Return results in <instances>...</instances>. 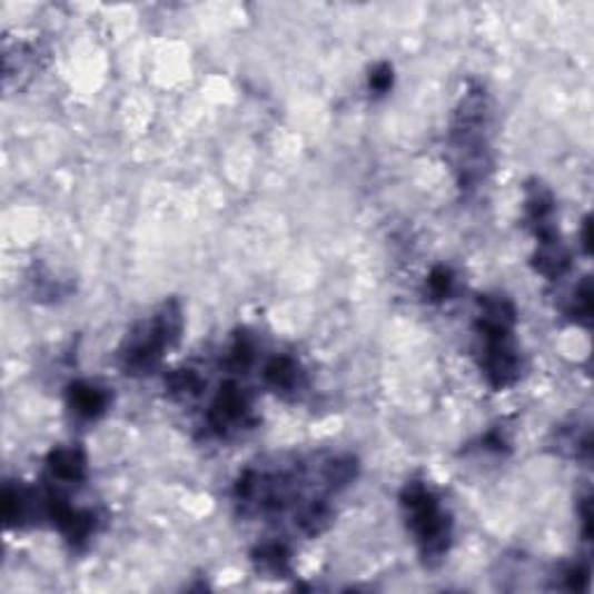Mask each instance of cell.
Returning a JSON list of instances; mask_svg holds the SVG:
<instances>
[{
	"label": "cell",
	"instance_id": "cell-4",
	"mask_svg": "<svg viewBox=\"0 0 594 594\" xmlns=\"http://www.w3.org/2000/svg\"><path fill=\"white\" fill-rule=\"evenodd\" d=\"M485 128H488V102H485V93L481 89L469 91L451 128V149L455 154L457 177H461L463 188H476L491 168Z\"/></svg>",
	"mask_w": 594,
	"mask_h": 594
},
{
	"label": "cell",
	"instance_id": "cell-9",
	"mask_svg": "<svg viewBox=\"0 0 594 594\" xmlns=\"http://www.w3.org/2000/svg\"><path fill=\"white\" fill-rule=\"evenodd\" d=\"M254 562L258 572L273 578H288L290 576V548L281 538H269L254 551Z\"/></svg>",
	"mask_w": 594,
	"mask_h": 594
},
{
	"label": "cell",
	"instance_id": "cell-6",
	"mask_svg": "<svg viewBox=\"0 0 594 594\" xmlns=\"http://www.w3.org/2000/svg\"><path fill=\"white\" fill-rule=\"evenodd\" d=\"M87 453L79 444L57 446L47 455V476L51 488H75V485H82L87 481Z\"/></svg>",
	"mask_w": 594,
	"mask_h": 594
},
{
	"label": "cell",
	"instance_id": "cell-8",
	"mask_svg": "<svg viewBox=\"0 0 594 594\" xmlns=\"http://www.w3.org/2000/svg\"><path fill=\"white\" fill-rule=\"evenodd\" d=\"M263 379L275 393L290 395V393H297L303 388L305 374H303V369H300V365H297L295 358L277 354V356H273L265 363Z\"/></svg>",
	"mask_w": 594,
	"mask_h": 594
},
{
	"label": "cell",
	"instance_id": "cell-1",
	"mask_svg": "<svg viewBox=\"0 0 594 594\" xmlns=\"http://www.w3.org/2000/svg\"><path fill=\"white\" fill-rule=\"evenodd\" d=\"M478 307L476 333L483 341L481 369L495 390H504L521 379L523 369L518 348L513 344L516 307L504 295H481Z\"/></svg>",
	"mask_w": 594,
	"mask_h": 594
},
{
	"label": "cell",
	"instance_id": "cell-3",
	"mask_svg": "<svg viewBox=\"0 0 594 594\" xmlns=\"http://www.w3.org/2000/svg\"><path fill=\"white\" fill-rule=\"evenodd\" d=\"M404 521L412 529L418 553L427 566H437L451 551L453 544V521L442 506L439 497L429 491L423 481L404 485L399 495Z\"/></svg>",
	"mask_w": 594,
	"mask_h": 594
},
{
	"label": "cell",
	"instance_id": "cell-5",
	"mask_svg": "<svg viewBox=\"0 0 594 594\" xmlns=\"http://www.w3.org/2000/svg\"><path fill=\"white\" fill-rule=\"evenodd\" d=\"M254 423V402L251 393L241 388L237 382H226L209 404L207 427L216 437H230L235 432L245 429Z\"/></svg>",
	"mask_w": 594,
	"mask_h": 594
},
{
	"label": "cell",
	"instance_id": "cell-7",
	"mask_svg": "<svg viewBox=\"0 0 594 594\" xmlns=\"http://www.w3.org/2000/svg\"><path fill=\"white\" fill-rule=\"evenodd\" d=\"M112 395L91 382H75L68 386V407L82 420H96L110 409Z\"/></svg>",
	"mask_w": 594,
	"mask_h": 594
},
{
	"label": "cell",
	"instance_id": "cell-10",
	"mask_svg": "<svg viewBox=\"0 0 594 594\" xmlns=\"http://www.w3.org/2000/svg\"><path fill=\"white\" fill-rule=\"evenodd\" d=\"M455 286H457V279L448 267L439 265L429 273L427 290L432 295V300H448V297L455 293Z\"/></svg>",
	"mask_w": 594,
	"mask_h": 594
},
{
	"label": "cell",
	"instance_id": "cell-2",
	"mask_svg": "<svg viewBox=\"0 0 594 594\" xmlns=\"http://www.w3.org/2000/svg\"><path fill=\"white\" fill-rule=\"evenodd\" d=\"M184 330V311L177 300H168L145 320L135 323L119 346V365L130 376H147L168 350L179 341Z\"/></svg>",
	"mask_w": 594,
	"mask_h": 594
},
{
	"label": "cell",
	"instance_id": "cell-11",
	"mask_svg": "<svg viewBox=\"0 0 594 594\" xmlns=\"http://www.w3.org/2000/svg\"><path fill=\"white\" fill-rule=\"evenodd\" d=\"M393 87V68L388 63L376 66L369 72V91H374L376 96H384L388 93Z\"/></svg>",
	"mask_w": 594,
	"mask_h": 594
}]
</instances>
